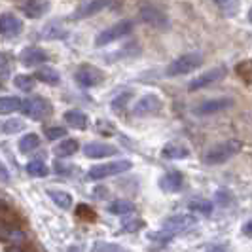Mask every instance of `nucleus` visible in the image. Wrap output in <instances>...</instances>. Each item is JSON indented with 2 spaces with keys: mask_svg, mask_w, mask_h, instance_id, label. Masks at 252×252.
Here are the masks:
<instances>
[{
  "mask_svg": "<svg viewBox=\"0 0 252 252\" xmlns=\"http://www.w3.org/2000/svg\"><path fill=\"white\" fill-rule=\"evenodd\" d=\"M243 144L241 140H226L213 146L211 150H207V154L203 156V163L205 165H222L229 161L231 158H235L241 152Z\"/></svg>",
  "mask_w": 252,
  "mask_h": 252,
  "instance_id": "f257e3e1",
  "label": "nucleus"
},
{
  "mask_svg": "<svg viewBox=\"0 0 252 252\" xmlns=\"http://www.w3.org/2000/svg\"><path fill=\"white\" fill-rule=\"evenodd\" d=\"M203 64V57L199 53H186V55H180L178 59H175L173 63L167 66L165 74L169 78L173 76H182V74H189L193 72L195 68H199Z\"/></svg>",
  "mask_w": 252,
  "mask_h": 252,
  "instance_id": "f03ea898",
  "label": "nucleus"
},
{
  "mask_svg": "<svg viewBox=\"0 0 252 252\" xmlns=\"http://www.w3.org/2000/svg\"><path fill=\"white\" fill-rule=\"evenodd\" d=\"M131 31H133V21L124 19V21H120V23H116V25L101 31V32L95 36V46H97V48H102V46H106V44H110V42H116V40H120V38L127 36Z\"/></svg>",
  "mask_w": 252,
  "mask_h": 252,
  "instance_id": "7ed1b4c3",
  "label": "nucleus"
},
{
  "mask_svg": "<svg viewBox=\"0 0 252 252\" xmlns=\"http://www.w3.org/2000/svg\"><path fill=\"white\" fill-rule=\"evenodd\" d=\"M131 169V161L129 159H120V161H110V163H102L91 167L88 173L89 180H102V178L116 177L120 173H126Z\"/></svg>",
  "mask_w": 252,
  "mask_h": 252,
  "instance_id": "20e7f679",
  "label": "nucleus"
},
{
  "mask_svg": "<svg viewBox=\"0 0 252 252\" xmlns=\"http://www.w3.org/2000/svg\"><path fill=\"white\" fill-rule=\"evenodd\" d=\"M195 222H197V218L193 215L169 216L163 222V226H161V233L169 239V237H173V235H177V233H182V231L189 229L191 226H195Z\"/></svg>",
  "mask_w": 252,
  "mask_h": 252,
  "instance_id": "39448f33",
  "label": "nucleus"
},
{
  "mask_svg": "<svg viewBox=\"0 0 252 252\" xmlns=\"http://www.w3.org/2000/svg\"><path fill=\"white\" fill-rule=\"evenodd\" d=\"M21 110L29 120L40 122V120H44L46 116L51 114V104L44 97H32V99H29L27 102L21 104Z\"/></svg>",
  "mask_w": 252,
  "mask_h": 252,
  "instance_id": "423d86ee",
  "label": "nucleus"
},
{
  "mask_svg": "<svg viewBox=\"0 0 252 252\" xmlns=\"http://www.w3.org/2000/svg\"><path fill=\"white\" fill-rule=\"evenodd\" d=\"M226 66H215V68H211V70H207L205 74H199L197 78H193L191 82H189L188 89L189 91H197V89H205L207 86H211V84H216L218 80H222L224 76H226Z\"/></svg>",
  "mask_w": 252,
  "mask_h": 252,
  "instance_id": "0eeeda50",
  "label": "nucleus"
},
{
  "mask_svg": "<svg viewBox=\"0 0 252 252\" xmlns=\"http://www.w3.org/2000/svg\"><path fill=\"white\" fill-rule=\"evenodd\" d=\"M161 106H163L161 99L158 95H154V93H148V95H144L142 99H139V101L135 102L133 114L139 116V118H144V116H152V114L159 112Z\"/></svg>",
  "mask_w": 252,
  "mask_h": 252,
  "instance_id": "6e6552de",
  "label": "nucleus"
},
{
  "mask_svg": "<svg viewBox=\"0 0 252 252\" xmlns=\"http://www.w3.org/2000/svg\"><path fill=\"white\" fill-rule=\"evenodd\" d=\"M76 82L82 86V88H95L102 82V74L99 68L91 66V64H84L76 70Z\"/></svg>",
  "mask_w": 252,
  "mask_h": 252,
  "instance_id": "1a4fd4ad",
  "label": "nucleus"
},
{
  "mask_svg": "<svg viewBox=\"0 0 252 252\" xmlns=\"http://www.w3.org/2000/svg\"><path fill=\"white\" fill-rule=\"evenodd\" d=\"M23 23L13 13H2L0 15V34L4 38H15L21 34Z\"/></svg>",
  "mask_w": 252,
  "mask_h": 252,
  "instance_id": "9d476101",
  "label": "nucleus"
},
{
  "mask_svg": "<svg viewBox=\"0 0 252 252\" xmlns=\"http://www.w3.org/2000/svg\"><path fill=\"white\" fill-rule=\"evenodd\" d=\"M112 4V0H88L84 2L82 6L76 8V12L72 13V19H86V17H91L95 13L102 12L104 8H108Z\"/></svg>",
  "mask_w": 252,
  "mask_h": 252,
  "instance_id": "9b49d317",
  "label": "nucleus"
},
{
  "mask_svg": "<svg viewBox=\"0 0 252 252\" xmlns=\"http://www.w3.org/2000/svg\"><path fill=\"white\" fill-rule=\"evenodd\" d=\"M86 158L91 159H102V158H110L118 154V148L112 144H106V142H88L86 148H84Z\"/></svg>",
  "mask_w": 252,
  "mask_h": 252,
  "instance_id": "f8f14e48",
  "label": "nucleus"
},
{
  "mask_svg": "<svg viewBox=\"0 0 252 252\" xmlns=\"http://www.w3.org/2000/svg\"><path fill=\"white\" fill-rule=\"evenodd\" d=\"M233 104V99H211V101H205L203 104H199L193 112L197 116H211V114L222 112Z\"/></svg>",
  "mask_w": 252,
  "mask_h": 252,
  "instance_id": "ddd939ff",
  "label": "nucleus"
},
{
  "mask_svg": "<svg viewBox=\"0 0 252 252\" xmlns=\"http://www.w3.org/2000/svg\"><path fill=\"white\" fill-rule=\"evenodd\" d=\"M19 61L23 66H38V64L48 61V53L42 48H27V50L21 51Z\"/></svg>",
  "mask_w": 252,
  "mask_h": 252,
  "instance_id": "4468645a",
  "label": "nucleus"
},
{
  "mask_svg": "<svg viewBox=\"0 0 252 252\" xmlns=\"http://www.w3.org/2000/svg\"><path fill=\"white\" fill-rule=\"evenodd\" d=\"M50 0H27L23 4V13L29 19H38L50 12Z\"/></svg>",
  "mask_w": 252,
  "mask_h": 252,
  "instance_id": "2eb2a0df",
  "label": "nucleus"
},
{
  "mask_svg": "<svg viewBox=\"0 0 252 252\" xmlns=\"http://www.w3.org/2000/svg\"><path fill=\"white\" fill-rule=\"evenodd\" d=\"M159 188L167 191V193H173V191H178L182 188V175L177 173V171H171L163 177L159 178Z\"/></svg>",
  "mask_w": 252,
  "mask_h": 252,
  "instance_id": "dca6fc26",
  "label": "nucleus"
},
{
  "mask_svg": "<svg viewBox=\"0 0 252 252\" xmlns=\"http://www.w3.org/2000/svg\"><path fill=\"white\" fill-rule=\"evenodd\" d=\"M161 156L165 159H184L189 156V150L184 146V144H178V142H169L165 144L163 150H161Z\"/></svg>",
  "mask_w": 252,
  "mask_h": 252,
  "instance_id": "f3484780",
  "label": "nucleus"
},
{
  "mask_svg": "<svg viewBox=\"0 0 252 252\" xmlns=\"http://www.w3.org/2000/svg\"><path fill=\"white\" fill-rule=\"evenodd\" d=\"M63 118L72 129H80L82 131V129L88 127V116L82 112V110H66Z\"/></svg>",
  "mask_w": 252,
  "mask_h": 252,
  "instance_id": "a211bd4d",
  "label": "nucleus"
},
{
  "mask_svg": "<svg viewBox=\"0 0 252 252\" xmlns=\"http://www.w3.org/2000/svg\"><path fill=\"white\" fill-rule=\"evenodd\" d=\"M34 74H36L34 80H40L42 84H48V86H57L59 80H61L59 72L55 68H51V66H40Z\"/></svg>",
  "mask_w": 252,
  "mask_h": 252,
  "instance_id": "6ab92c4d",
  "label": "nucleus"
},
{
  "mask_svg": "<svg viewBox=\"0 0 252 252\" xmlns=\"http://www.w3.org/2000/svg\"><path fill=\"white\" fill-rule=\"evenodd\" d=\"M142 19L152 27H158V29H161V27L167 23L165 21V15L161 12H158L156 8H142Z\"/></svg>",
  "mask_w": 252,
  "mask_h": 252,
  "instance_id": "aec40b11",
  "label": "nucleus"
},
{
  "mask_svg": "<svg viewBox=\"0 0 252 252\" xmlns=\"http://www.w3.org/2000/svg\"><path fill=\"white\" fill-rule=\"evenodd\" d=\"M80 148V144H78V140L76 139H64L63 142H59L57 146H55V156L57 158H68V156H74L76 152Z\"/></svg>",
  "mask_w": 252,
  "mask_h": 252,
  "instance_id": "412c9836",
  "label": "nucleus"
},
{
  "mask_svg": "<svg viewBox=\"0 0 252 252\" xmlns=\"http://www.w3.org/2000/svg\"><path fill=\"white\" fill-rule=\"evenodd\" d=\"M48 195L51 197V201L61 209H70L72 207V195L63 191V189H48Z\"/></svg>",
  "mask_w": 252,
  "mask_h": 252,
  "instance_id": "4be33fe9",
  "label": "nucleus"
},
{
  "mask_svg": "<svg viewBox=\"0 0 252 252\" xmlns=\"http://www.w3.org/2000/svg\"><path fill=\"white\" fill-rule=\"evenodd\" d=\"M224 17H235L241 10V0H215Z\"/></svg>",
  "mask_w": 252,
  "mask_h": 252,
  "instance_id": "5701e85b",
  "label": "nucleus"
},
{
  "mask_svg": "<svg viewBox=\"0 0 252 252\" xmlns=\"http://www.w3.org/2000/svg\"><path fill=\"white\" fill-rule=\"evenodd\" d=\"M135 211V205L131 201H127V199H116V201H112L110 205H108V213L110 215H127V213H133Z\"/></svg>",
  "mask_w": 252,
  "mask_h": 252,
  "instance_id": "b1692460",
  "label": "nucleus"
},
{
  "mask_svg": "<svg viewBox=\"0 0 252 252\" xmlns=\"http://www.w3.org/2000/svg\"><path fill=\"white\" fill-rule=\"evenodd\" d=\"M38 146H40V137H38L36 133H27V135H23L19 139V150L23 152V154L36 150Z\"/></svg>",
  "mask_w": 252,
  "mask_h": 252,
  "instance_id": "393cba45",
  "label": "nucleus"
},
{
  "mask_svg": "<svg viewBox=\"0 0 252 252\" xmlns=\"http://www.w3.org/2000/svg\"><path fill=\"white\" fill-rule=\"evenodd\" d=\"M21 104L23 102L17 97H0V114L6 116V114L17 112V110H21Z\"/></svg>",
  "mask_w": 252,
  "mask_h": 252,
  "instance_id": "a878e982",
  "label": "nucleus"
},
{
  "mask_svg": "<svg viewBox=\"0 0 252 252\" xmlns=\"http://www.w3.org/2000/svg\"><path fill=\"white\" fill-rule=\"evenodd\" d=\"M25 169H27V173H29L31 177H36V178L48 177V175H50L48 165L44 163V161H38V159H34V161H29Z\"/></svg>",
  "mask_w": 252,
  "mask_h": 252,
  "instance_id": "bb28decb",
  "label": "nucleus"
},
{
  "mask_svg": "<svg viewBox=\"0 0 252 252\" xmlns=\"http://www.w3.org/2000/svg\"><path fill=\"white\" fill-rule=\"evenodd\" d=\"M34 78L32 76H27V74H19L13 78V86L17 89H21V91H31V89H34Z\"/></svg>",
  "mask_w": 252,
  "mask_h": 252,
  "instance_id": "cd10ccee",
  "label": "nucleus"
},
{
  "mask_svg": "<svg viewBox=\"0 0 252 252\" xmlns=\"http://www.w3.org/2000/svg\"><path fill=\"white\" fill-rule=\"evenodd\" d=\"M188 207L191 211H199L203 215H211L213 213V205L207 201V199H191L188 203Z\"/></svg>",
  "mask_w": 252,
  "mask_h": 252,
  "instance_id": "c85d7f7f",
  "label": "nucleus"
},
{
  "mask_svg": "<svg viewBox=\"0 0 252 252\" xmlns=\"http://www.w3.org/2000/svg\"><path fill=\"white\" fill-rule=\"evenodd\" d=\"M93 252H127L124 247L120 245H112V243H97L93 247Z\"/></svg>",
  "mask_w": 252,
  "mask_h": 252,
  "instance_id": "c756f323",
  "label": "nucleus"
},
{
  "mask_svg": "<svg viewBox=\"0 0 252 252\" xmlns=\"http://www.w3.org/2000/svg\"><path fill=\"white\" fill-rule=\"evenodd\" d=\"M64 135H66V129H64V127H48V129H46L48 140H59V139H63Z\"/></svg>",
  "mask_w": 252,
  "mask_h": 252,
  "instance_id": "7c9ffc66",
  "label": "nucleus"
},
{
  "mask_svg": "<svg viewBox=\"0 0 252 252\" xmlns=\"http://www.w3.org/2000/svg\"><path fill=\"white\" fill-rule=\"evenodd\" d=\"M23 122H21V120H10V122H6V124H4V127H2V129H4V131H6V133H17V131H21V129H23Z\"/></svg>",
  "mask_w": 252,
  "mask_h": 252,
  "instance_id": "2f4dec72",
  "label": "nucleus"
},
{
  "mask_svg": "<svg viewBox=\"0 0 252 252\" xmlns=\"http://www.w3.org/2000/svg\"><path fill=\"white\" fill-rule=\"evenodd\" d=\"M42 36L44 38H57V36H64V31L61 29V27H57V31L53 29V25L46 27V31L42 32Z\"/></svg>",
  "mask_w": 252,
  "mask_h": 252,
  "instance_id": "473e14b6",
  "label": "nucleus"
},
{
  "mask_svg": "<svg viewBox=\"0 0 252 252\" xmlns=\"http://www.w3.org/2000/svg\"><path fill=\"white\" fill-rule=\"evenodd\" d=\"M139 227H142V220L137 218V220H129V222H124V229L126 231H137Z\"/></svg>",
  "mask_w": 252,
  "mask_h": 252,
  "instance_id": "72a5a7b5",
  "label": "nucleus"
},
{
  "mask_svg": "<svg viewBox=\"0 0 252 252\" xmlns=\"http://www.w3.org/2000/svg\"><path fill=\"white\" fill-rule=\"evenodd\" d=\"M205 252H229V249L224 247V245H213V247H209Z\"/></svg>",
  "mask_w": 252,
  "mask_h": 252,
  "instance_id": "f704fd0d",
  "label": "nucleus"
},
{
  "mask_svg": "<svg viewBox=\"0 0 252 252\" xmlns=\"http://www.w3.org/2000/svg\"><path fill=\"white\" fill-rule=\"evenodd\" d=\"M129 99V95H124V97H120V99H116L114 101V110H118V108H124V102Z\"/></svg>",
  "mask_w": 252,
  "mask_h": 252,
  "instance_id": "c9c22d12",
  "label": "nucleus"
},
{
  "mask_svg": "<svg viewBox=\"0 0 252 252\" xmlns=\"http://www.w3.org/2000/svg\"><path fill=\"white\" fill-rule=\"evenodd\" d=\"M0 178H2L4 182H8V171L2 167V163H0Z\"/></svg>",
  "mask_w": 252,
  "mask_h": 252,
  "instance_id": "e433bc0d",
  "label": "nucleus"
},
{
  "mask_svg": "<svg viewBox=\"0 0 252 252\" xmlns=\"http://www.w3.org/2000/svg\"><path fill=\"white\" fill-rule=\"evenodd\" d=\"M243 233H245V235H251V222H247V224H245V227H243Z\"/></svg>",
  "mask_w": 252,
  "mask_h": 252,
  "instance_id": "4c0bfd02",
  "label": "nucleus"
},
{
  "mask_svg": "<svg viewBox=\"0 0 252 252\" xmlns=\"http://www.w3.org/2000/svg\"><path fill=\"white\" fill-rule=\"evenodd\" d=\"M6 61H8V59H6V55H4L2 51H0V68H2L4 64H6Z\"/></svg>",
  "mask_w": 252,
  "mask_h": 252,
  "instance_id": "58836bf2",
  "label": "nucleus"
},
{
  "mask_svg": "<svg viewBox=\"0 0 252 252\" xmlns=\"http://www.w3.org/2000/svg\"><path fill=\"white\" fill-rule=\"evenodd\" d=\"M68 252H80V249H78V247H70V249H68Z\"/></svg>",
  "mask_w": 252,
  "mask_h": 252,
  "instance_id": "ea45409f",
  "label": "nucleus"
}]
</instances>
